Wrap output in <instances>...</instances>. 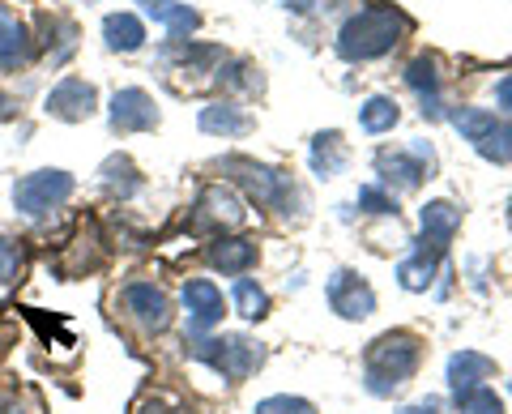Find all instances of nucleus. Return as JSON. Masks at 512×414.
I'll list each match as a JSON object with an SVG mask.
<instances>
[{"label":"nucleus","instance_id":"4468645a","mask_svg":"<svg viewBox=\"0 0 512 414\" xmlns=\"http://www.w3.org/2000/svg\"><path fill=\"white\" fill-rule=\"evenodd\" d=\"M137 5L146 9L158 26H167L171 39H188L192 30L201 26V13L192 5H184V0H137Z\"/></svg>","mask_w":512,"mask_h":414},{"label":"nucleus","instance_id":"c85d7f7f","mask_svg":"<svg viewBox=\"0 0 512 414\" xmlns=\"http://www.w3.org/2000/svg\"><path fill=\"white\" fill-rule=\"evenodd\" d=\"M22 265H26L22 244H18V240H9V235H0V286H9L13 278H18V274H22Z\"/></svg>","mask_w":512,"mask_h":414},{"label":"nucleus","instance_id":"72a5a7b5","mask_svg":"<svg viewBox=\"0 0 512 414\" xmlns=\"http://www.w3.org/2000/svg\"><path fill=\"white\" fill-rule=\"evenodd\" d=\"M495 103H500L504 111H512V73H508V77H500V82H495Z\"/></svg>","mask_w":512,"mask_h":414},{"label":"nucleus","instance_id":"dca6fc26","mask_svg":"<svg viewBox=\"0 0 512 414\" xmlns=\"http://www.w3.org/2000/svg\"><path fill=\"white\" fill-rule=\"evenodd\" d=\"M205 257H210V265L222 269V274H244V269L256 265V244L244 240V235H231V240H214Z\"/></svg>","mask_w":512,"mask_h":414},{"label":"nucleus","instance_id":"9d476101","mask_svg":"<svg viewBox=\"0 0 512 414\" xmlns=\"http://www.w3.org/2000/svg\"><path fill=\"white\" fill-rule=\"evenodd\" d=\"M124 308L146 333H163L171 325V299L158 291L154 282H128L124 286Z\"/></svg>","mask_w":512,"mask_h":414},{"label":"nucleus","instance_id":"a878e982","mask_svg":"<svg viewBox=\"0 0 512 414\" xmlns=\"http://www.w3.org/2000/svg\"><path fill=\"white\" fill-rule=\"evenodd\" d=\"M103 184L111 188V193H120V197H133L137 188H141L137 167L128 163L124 154H116V158H107V163H103Z\"/></svg>","mask_w":512,"mask_h":414},{"label":"nucleus","instance_id":"c756f323","mask_svg":"<svg viewBox=\"0 0 512 414\" xmlns=\"http://www.w3.org/2000/svg\"><path fill=\"white\" fill-rule=\"evenodd\" d=\"M133 414H192V410L171 393H150V397H141Z\"/></svg>","mask_w":512,"mask_h":414},{"label":"nucleus","instance_id":"aec40b11","mask_svg":"<svg viewBox=\"0 0 512 414\" xmlns=\"http://www.w3.org/2000/svg\"><path fill=\"white\" fill-rule=\"evenodd\" d=\"M39 30H43L39 47L56 60V65L73 56V47H77V26H73L69 18H60V13H43V18H39Z\"/></svg>","mask_w":512,"mask_h":414},{"label":"nucleus","instance_id":"ddd939ff","mask_svg":"<svg viewBox=\"0 0 512 414\" xmlns=\"http://www.w3.org/2000/svg\"><path fill=\"white\" fill-rule=\"evenodd\" d=\"M184 308H188V316H192V329H214L222 316V291L210 282V278H192L188 286H184Z\"/></svg>","mask_w":512,"mask_h":414},{"label":"nucleus","instance_id":"f704fd0d","mask_svg":"<svg viewBox=\"0 0 512 414\" xmlns=\"http://www.w3.org/2000/svg\"><path fill=\"white\" fill-rule=\"evenodd\" d=\"M402 414H440V402H431L427 397V402H419V406H406Z\"/></svg>","mask_w":512,"mask_h":414},{"label":"nucleus","instance_id":"7ed1b4c3","mask_svg":"<svg viewBox=\"0 0 512 414\" xmlns=\"http://www.w3.org/2000/svg\"><path fill=\"white\" fill-rule=\"evenodd\" d=\"M222 171L235 175V184L244 188L256 205H269V210H278V214H291V201L299 197L295 184H291V175H282L278 167L252 163V158H239V154L222 158Z\"/></svg>","mask_w":512,"mask_h":414},{"label":"nucleus","instance_id":"393cba45","mask_svg":"<svg viewBox=\"0 0 512 414\" xmlns=\"http://www.w3.org/2000/svg\"><path fill=\"white\" fill-rule=\"evenodd\" d=\"M436 261L440 257H431L427 248H414V257H406L402 269H397V278H402L406 291H427L431 278H436Z\"/></svg>","mask_w":512,"mask_h":414},{"label":"nucleus","instance_id":"bb28decb","mask_svg":"<svg viewBox=\"0 0 512 414\" xmlns=\"http://www.w3.org/2000/svg\"><path fill=\"white\" fill-rule=\"evenodd\" d=\"M235 308H239V316H248V321H261L269 312V295L252 278H239L235 282Z\"/></svg>","mask_w":512,"mask_h":414},{"label":"nucleus","instance_id":"cd10ccee","mask_svg":"<svg viewBox=\"0 0 512 414\" xmlns=\"http://www.w3.org/2000/svg\"><path fill=\"white\" fill-rule=\"evenodd\" d=\"M453 402H457L461 414H504L500 397H495L487 385H478V389H470V393H461V397H453Z\"/></svg>","mask_w":512,"mask_h":414},{"label":"nucleus","instance_id":"473e14b6","mask_svg":"<svg viewBox=\"0 0 512 414\" xmlns=\"http://www.w3.org/2000/svg\"><path fill=\"white\" fill-rule=\"evenodd\" d=\"M359 205L367 214H397V197H389L384 188H376V184H367V188H359Z\"/></svg>","mask_w":512,"mask_h":414},{"label":"nucleus","instance_id":"412c9836","mask_svg":"<svg viewBox=\"0 0 512 414\" xmlns=\"http://www.w3.org/2000/svg\"><path fill=\"white\" fill-rule=\"evenodd\" d=\"M197 124H201V133H214V137H244L252 129V116L231 103H214V107H201Z\"/></svg>","mask_w":512,"mask_h":414},{"label":"nucleus","instance_id":"1a4fd4ad","mask_svg":"<svg viewBox=\"0 0 512 414\" xmlns=\"http://www.w3.org/2000/svg\"><path fill=\"white\" fill-rule=\"evenodd\" d=\"M329 308L342 316V321H363V316L376 312V291L367 286L359 274H350V269H338V274L329 278Z\"/></svg>","mask_w":512,"mask_h":414},{"label":"nucleus","instance_id":"f03ea898","mask_svg":"<svg viewBox=\"0 0 512 414\" xmlns=\"http://www.w3.org/2000/svg\"><path fill=\"white\" fill-rule=\"evenodd\" d=\"M423 359V342L414 338V333L397 329V333H384V338H376L372 346H367V389H372L376 397L393 393L397 385H406V380L414 376V368H419Z\"/></svg>","mask_w":512,"mask_h":414},{"label":"nucleus","instance_id":"a211bd4d","mask_svg":"<svg viewBox=\"0 0 512 414\" xmlns=\"http://www.w3.org/2000/svg\"><path fill=\"white\" fill-rule=\"evenodd\" d=\"M350 163V154H346V141L342 133H316L312 141V171L320 175V180H333V175H342Z\"/></svg>","mask_w":512,"mask_h":414},{"label":"nucleus","instance_id":"6ab92c4d","mask_svg":"<svg viewBox=\"0 0 512 414\" xmlns=\"http://www.w3.org/2000/svg\"><path fill=\"white\" fill-rule=\"evenodd\" d=\"M30 60V35L18 18H9L5 9H0V73L18 69Z\"/></svg>","mask_w":512,"mask_h":414},{"label":"nucleus","instance_id":"9b49d317","mask_svg":"<svg viewBox=\"0 0 512 414\" xmlns=\"http://www.w3.org/2000/svg\"><path fill=\"white\" fill-rule=\"evenodd\" d=\"M154 124H158V107L146 90L128 86L111 94V129L116 133H146Z\"/></svg>","mask_w":512,"mask_h":414},{"label":"nucleus","instance_id":"7c9ffc66","mask_svg":"<svg viewBox=\"0 0 512 414\" xmlns=\"http://www.w3.org/2000/svg\"><path fill=\"white\" fill-rule=\"evenodd\" d=\"M256 414H316V406L303 397H265L256 402Z\"/></svg>","mask_w":512,"mask_h":414},{"label":"nucleus","instance_id":"20e7f679","mask_svg":"<svg viewBox=\"0 0 512 414\" xmlns=\"http://www.w3.org/2000/svg\"><path fill=\"white\" fill-rule=\"evenodd\" d=\"M192 355H197L201 363H210L214 372H222L231 380V385H239V380H248L256 368L265 363V346L244 338V333H227V338H201L188 346Z\"/></svg>","mask_w":512,"mask_h":414},{"label":"nucleus","instance_id":"f8f14e48","mask_svg":"<svg viewBox=\"0 0 512 414\" xmlns=\"http://www.w3.org/2000/svg\"><path fill=\"white\" fill-rule=\"evenodd\" d=\"M457 227H461V210H457L453 201H431V205H423V240H419V248H427L431 257H440V252L453 244Z\"/></svg>","mask_w":512,"mask_h":414},{"label":"nucleus","instance_id":"6e6552de","mask_svg":"<svg viewBox=\"0 0 512 414\" xmlns=\"http://www.w3.org/2000/svg\"><path fill=\"white\" fill-rule=\"evenodd\" d=\"M47 116L52 120H64V124H82L94 116V107H99V94H94V86L86 82V77H64V82H56L52 90H47Z\"/></svg>","mask_w":512,"mask_h":414},{"label":"nucleus","instance_id":"39448f33","mask_svg":"<svg viewBox=\"0 0 512 414\" xmlns=\"http://www.w3.org/2000/svg\"><path fill=\"white\" fill-rule=\"evenodd\" d=\"M453 129L483 158H491V163H512V124L508 120L491 116L483 107H461V111H453Z\"/></svg>","mask_w":512,"mask_h":414},{"label":"nucleus","instance_id":"4be33fe9","mask_svg":"<svg viewBox=\"0 0 512 414\" xmlns=\"http://www.w3.org/2000/svg\"><path fill=\"white\" fill-rule=\"evenodd\" d=\"M197 210H201V218L227 222V227H239V222H244V201H239L231 188H222V184H210V188H205L201 201H197Z\"/></svg>","mask_w":512,"mask_h":414},{"label":"nucleus","instance_id":"423d86ee","mask_svg":"<svg viewBox=\"0 0 512 414\" xmlns=\"http://www.w3.org/2000/svg\"><path fill=\"white\" fill-rule=\"evenodd\" d=\"M69 197H73V175L56 171V167L30 171L13 184V210L26 214V218H43L47 210H56V205H64Z\"/></svg>","mask_w":512,"mask_h":414},{"label":"nucleus","instance_id":"5701e85b","mask_svg":"<svg viewBox=\"0 0 512 414\" xmlns=\"http://www.w3.org/2000/svg\"><path fill=\"white\" fill-rule=\"evenodd\" d=\"M103 39L111 52H137V47L146 43V26H141V18H133V13H107Z\"/></svg>","mask_w":512,"mask_h":414},{"label":"nucleus","instance_id":"2eb2a0df","mask_svg":"<svg viewBox=\"0 0 512 414\" xmlns=\"http://www.w3.org/2000/svg\"><path fill=\"white\" fill-rule=\"evenodd\" d=\"M491 372H495V363L487 355H478V350H461V355H453L448 359V385H453V397L478 389Z\"/></svg>","mask_w":512,"mask_h":414},{"label":"nucleus","instance_id":"f257e3e1","mask_svg":"<svg viewBox=\"0 0 512 414\" xmlns=\"http://www.w3.org/2000/svg\"><path fill=\"white\" fill-rule=\"evenodd\" d=\"M410 30V18L402 9H393V5H372V9H363L355 13L346 26H342V35H338V56L342 60H380V56H389L397 43H402V35Z\"/></svg>","mask_w":512,"mask_h":414},{"label":"nucleus","instance_id":"b1692460","mask_svg":"<svg viewBox=\"0 0 512 414\" xmlns=\"http://www.w3.org/2000/svg\"><path fill=\"white\" fill-rule=\"evenodd\" d=\"M397 120H402V111H397V103L389 99V94H376V99H367V103L359 107L363 133H389Z\"/></svg>","mask_w":512,"mask_h":414},{"label":"nucleus","instance_id":"f3484780","mask_svg":"<svg viewBox=\"0 0 512 414\" xmlns=\"http://www.w3.org/2000/svg\"><path fill=\"white\" fill-rule=\"evenodd\" d=\"M406 82H410V90L423 99V116L436 120V116H440V73H436V60H431V56L410 60Z\"/></svg>","mask_w":512,"mask_h":414},{"label":"nucleus","instance_id":"2f4dec72","mask_svg":"<svg viewBox=\"0 0 512 414\" xmlns=\"http://www.w3.org/2000/svg\"><path fill=\"white\" fill-rule=\"evenodd\" d=\"M218 82L239 86V90H261V77H256V69L244 65V60H235V65H227V69H218Z\"/></svg>","mask_w":512,"mask_h":414},{"label":"nucleus","instance_id":"0eeeda50","mask_svg":"<svg viewBox=\"0 0 512 414\" xmlns=\"http://www.w3.org/2000/svg\"><path fill=\"white\" fill-rule=\"evenodd\" d=\"M376 171H380L384 184L419 188L423 180H431V171H436V154H431V146H423V141H414L406 150H380Z\"/></svg>","mask_w":512,"mask_h":414},{"label":"nucleus","instance_id":"c9c22d12","mask_svg":"<svg viewBox=\"0 0 512 414\" xmlns=\"http://www.w3.org/2000/svg\"><path fill=\"white\" fill-rule=\"evenodd\" d=\"M13 116V99H9V94H0V120H9Z\"/></svg>","mask_w":512,"mask_h":414}]
</instances>
